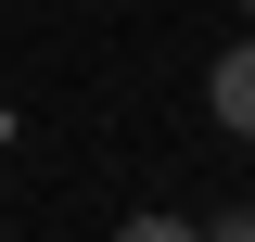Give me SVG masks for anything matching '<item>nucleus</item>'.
<instances>
[{"mask_svg":"<svg viewBox=\"0 0 255 242\" xmlns=\"http://www.w3.org/2000/svg\"><path fill=\"white\" fill-rule=\"evenodd\" d=\"M204 115H217L230 140H255V38H243V51H217V64H204Z\"/></svg>","mask_w":255,"mask_h":242,"instance_id":"f257e3e1","label":"nucleus"},{"mask_svg":"<svg viewBox=\"0 0 255 242\" xmlns=\"http://www.w3.org/2000/svg\"><path fill=\"white\" fill-rule=\"evenodd\" d=\"M243 13H255V0H243Z\"/></svg>","mask_w":255,"mask_h":242,"instance_id":"f03ea898","label":"nucleus"}]
</instances>
